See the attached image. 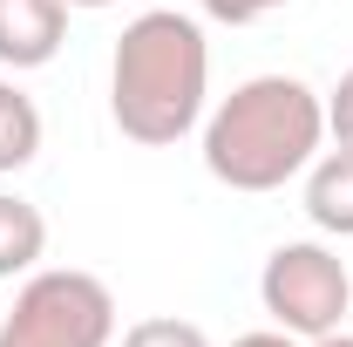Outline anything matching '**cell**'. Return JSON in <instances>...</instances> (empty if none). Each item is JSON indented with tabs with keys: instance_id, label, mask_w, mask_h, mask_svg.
<instances>
[{
	"instance_id": "1",
	"label": "cell",
	"mask_w": 353,
	"mask_h": 347,
	"mask_svg": "<svg viewBox=\"0 0 353 347\" xmlns=\"http://www.w3.org/2000/svg\"><path fill=\"white\" fill-rule=\"evenodd\" d=\"M204 102H211L204 21H190L176 7L136 14L116 35V55H109V116H116V130L143 150H170L204 123Z\"/></svg>"
},
{
	"instance_id": "2",
	"label": "cell",
	"mask_w": 353,
	"mask_h": 347,
	"mask_svg": "<svg viewBox=\"0 0 353 347\" xmlns=\"http://www.w3.org/2000/svg\"><path fill=\"white\" fill-rule=\"evenodd\" d=\"M326 143V95L299 75H252L204 116V171L224 191H285Z\"/></svg>"
},
{
	"instance_id": "3",
	"label": "cell",
	"mask_w": 353,
	"mask_h": 347,
	"mask_svg": "<svg viewBox=\"0 0 353 347\" xmlns=\"http://www.w3.org/2000/svg\"><path fill=\"white\" fill-rule=\"evenodd\" d=\"M0 347H116V293L82 265H41L7 306Z\"/></svg>"
},
{
	"instance_id": "4",
	"label": "cell",
	"mask_w": 353,
	"mask_h": 347,
	"mask_svg": "<svg viewBox=\"0 0 353 347\" xmlns=\"http://www.w3.org/2000/svg\"><path fill=\"white\" fill-rule=\"evenodd\" d=\"M259 300L272 313V327H285L292 341H319V334H340L353 306V272L333 245L319 238H285L259 272Z\"/></svg>"
},
{
	"instance_id": "5",
	"label": "cell",
	"mask_w": 353,
	"mask_h": 347,
	"mask_svg": "<svg viewBox=\"0 0 353 347\" xmlns=\"http://www.w3.org/2000/svg\"><path fill=\"white\" fill-rule=\"evenodd\" d=\"M68 41V0H0V68H48Z\"/></svg>"
},
{
	"instance_id": "6",
	"label": "cell",
	"mask_w": 353,
	"mask_h": 347,
	"mask_svg": "<svg viewBox=\"0 0 353 347\" xmlns=\"http://www.w3.org/2000/svg\"><path fill=\"white\" fill-rule=\"evenodd\" d=\"M306 218L333 238H353V143H333L306 164Z\"/></svg>"
},
{
	"instance_id": "7",
	"label": "cell",
	"mask_w": 353,
	"mask_h": 347,
	"mask_svg": "<svg viewBox=\"0 0 353 347\" xmlns=\"http://www.w3.org/2000/svg\"><path fill=\"white\" fill-rule=\"evenodd\" d=\"M48 252V218L21 191H0V279H28Z\"/></svg>"
},
{
	"instance_id": "8",
	"label": "cell",
	"mask_w": 353,
	"mask_h": 347,
	"mask_svg": "<svg viewBox=\"0 0 353 347\" xmlns=\"http://www.w3.org/2000/svg\"><path fill=\"white\" fill-rule=\"evenodd\" d=\"M34 157H41V109L21 82L0 75V177L28 171Z\"/></svg>"
},
{
	"instance_id": "9",
	"label": "cell",
	"mask_w": 353,
	"mask_h": 347,
	"mask_svg": "<svg viewBox=\"0 0 353 347\" xmlns=\"http://www.w3.org/2000/svg\"><path fill=\"white\" fill-rule=\"evenodd\" d=\"M116 347H211V334L197 320H176V313H157V320H136Z\"/></svg>"
},
{
	"instance_id": "10",
	"label": "cell",
	"mask_w": 353,
	"mask_h": 347,
	"mask_svg": "<svg viewBox=\"0 0 353 347\" xmlns=\"http://www.w3.org/2000/svg\"><path fill=\"white\" fill-rule=\"evenodd\" d=\"M197 7H204V21H218V28H252V21L292 7V0H197Z\"/></svg>"
},
{
	"instance_id": "11",
	"label": "cell",
	"mask_w": 353,
	"mask_h": 347,
	"mask_svg": "<svg viewBox=\"0 0 353 347\" xmlns=\"http://www.w3.org/2000/svg\"><path fill=\"white\" fill-rule=\"evenodd\" d=\"M326 136L333 143H353V68L326 88Z\"/></svg>"
},
{
	"instance_id": "12",
	"label": "cell",
	"mask_w": 353,
	"mask_h": 347,
	"mask_svg": "<svg viewBox=\"0 0 353 347\" xmlns=\"http://www.w3.org/2000/svg\"><path fill=\"white\" fill-rule=\"evenodd\" d=\"M231 347H306V341H292L285 327H259V334H238Z\"/></svg>"
},
{
	"instance_id": "13",
	"label": "cell",
	"mask_w": 353,
	"mask_h": 347,
	"mask_svg": "<svg viewBox=\"0 0 353 347\" xmlns=\"http://www.w3.org/2000/svg\"><path fill=\"white\" fill-rule=\"evenodd\" d=\"M306 347H353V334H319V341H306Z\"/></svg>"
},
{
	"instance_id": "14",
	"label": "cell",
	"mask_w": 353,
	"mask_h": 347,
	"mask_svg": "<svg viewBox=\"0 0 353 347\" xmlns=\"http://www.w3.org/2000/svg\"><path fill=\"white\" fill-rule=\"evenodd\" d=\"M75 7H82V14H95V7H116V0H68V14H75Z\"/></svg>"
}]
</instances>
